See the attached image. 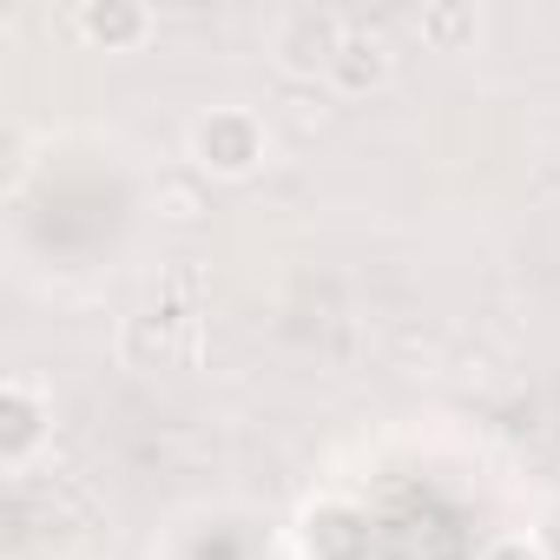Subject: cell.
I'll return each mask as SVG.
<instances>
[{"mask_svg": "<svg viewBox=\"0 0 560 560\" xmlns=\"http://www.w3.org/2000/svg\"><path fill=\"white\" fill-rule=\"evenodd\" d=\"M343 40H350V27L337 14H324V8H304V14H291L284 27H277V54H284L291 73H330Z\"/></svg>", "mask_w": 560, "mask_h": 560, "instance_id": "2", "label": "cell"}, {"mask_svg": "<svg viewBox=\"0 0 560 560\" xmlns=\"http://www.w3.org/2000/svg\"><path fill=\"white\" fill-rule=\"evenodd\" d=\"M330 80H337L343 93H370V86H383V80H389V47H383L376 34H350L343 54L330 60Z\"/></svg>", "mask_w": 560, "mask_h": 560, "instance_id": "5", "label": "cell"}, {"mask_svg": "<svg viewBox=\"0 0 560 560\" xmlns=\"http://www.w3.org/2000/svg\"><path fill=\"white\" fill-rule=\"evenodd\" d=\"M481 560H540V547H534V540H494Z\"/></svg>", "mask_w": 560, "mask_h": 560, "instance_id": "8", "label": "cell"}, {"mask_svg": "<svg viewBox=\"0 0 560 560\" xmlns=\"http://www.w3.org/2000/svg\"><path fill=\"white\" fill-rule=\"evenodd\" d=\"M422 34L448 54V47H462V40H475V14L468 8H435V14H422Z\"/></svg>", "mask_w": 560, "mask_h": 560, "instance_id": "7", "label": "cell"}, {"mask_svg": "<svg viewBox=\"0 0 560 560\" xmlns=\"http://www.w3.org/2000/svg\"><path fill=\"white\" fill-rule=\"evenodd\" d=\"M191 159H198L205 172H218V178L257 172V159H264V126H257V113H244V106L205 113V119L191 126Z\"/></svg>", "mask_w": 560, "mask_h": 560, "instance_id": "1", "label": "cell"}, {"mask_svg": "<svg viewBox=\"0 0 560 560\" xmlns=\"http://www.w3.org/2000/svg\"><path fill=\"white\" fill-rule=\"evenodd\" d=\"M80 34L93 47H106V54H126V47H139L152 34V14L132 8V0H86V8H80Z\"/></svg>", "mask_w": 560, "mask_h": 560, "instance_id": "4", "label": "cell"}, {"mask_svg": "<svg viewBox=\"0 0 560 560\" xmlns=\"http://www.w3.org/2000/svg\"><path fill=\"white\" fill-rule=\"evenodd\" d=\"M40 442H47V402L27 383H8L0 389V462L21 468Z\"/></svg>", "mask_w": 560, "mask_h": 560, "instance_id": "3", "label": "cell"}, {"mask_svg": "<svg viewBox=\"0 0 560 560\" xmlns=\"http://www.w3.org/2000/svg\"><path fill=\"white\" fill-rule=\"evenodd\" d=\"M343 527H357L350 508H317V514H311V534H304L311 553H317V560H357V553H363V534L343 540Z\"/></svg>", "mask_w": 560, "mask_h": 560, "instance_id": "6", "label": "cell"}]
</instances>
